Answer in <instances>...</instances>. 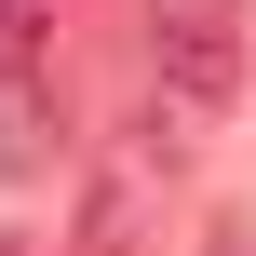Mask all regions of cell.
<instances>
[{
    "instance_id": "5b68a950",
    "label": "cell",
    "mask_w": 256,
    "mask_h": 256,
    "mask_svg": "<svg viewBox=\"0 0 256 256\" xmlns=\"http://www.w3.org/2000/svg\"><path fill=\"white\" fill-rule=\"evenodd\" d=\"M0 256H40V243H0Z\"/></svg>"
},
{
    "instance_id": "7a4b0ae2",
    "label": "cell",
    "mask_w": 256,
    "mask_h": 256,
    "mask_svg": "<svg viewBox=\"0 0 256 256\" xmlns=\"http://www.w3.org/2000/svg\"><path fill=\"white\" fill-rule=\"evenodd\" d=\"M81 256H162V230H148V176H135V162L94 176V202H81Z\"/></svg>"
},
{
    "instance_id": "277c9868",
    "label": "cell",
    "mask_w": 256,
    "mask_h": 256,
    "mask_svg": "<svg viewBox=\"0 0 256 256\" xmlns=\"http://www.w3.org/2000/svg\"><path fill=\"white\" fill-rule=\"evenodd\" d=\"M54 68V0H0V81H40Z\"/></svg>"
},
{
    "instance_id": "6da1fadb",
    "label": "cell",
    "mask_w": 256,
    "mask_h": 256,
    "mask_svg": "<svg viewBox=\"0 0 256 256\" xmlns=\"http://www.w3.org/2000/svg\"><path fill=\"white\" fill-rule=\"evenodd\" d=\"M148 94L176 122L243 94V0H148Z\"/></svg>"
},
{
    "instance_id": "3957f363",
    "label": "cell",
    "mask_w": 256,
    "mask_h": 256,
    "mask_svg": "<svg viewBox=\"0 0 256 256\" xmlns=\"http://www.w3.org/2000/svg\"><path fill=\"white\" fill-rule=\"evenodd\" d=\"M40 162H54V94L0 81V176H40Z\"/></svg>"
}]
</instances>
